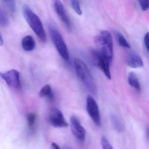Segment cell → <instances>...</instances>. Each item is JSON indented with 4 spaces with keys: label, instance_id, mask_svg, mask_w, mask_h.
<instances>
[{
    "label": "cell",
    "instance_id": "obj_1",
    "mask_svg": "<svg viewBox=\"0 0 149 149\" xmlns=\"http://www.w3.org/2000/svg\"><path fill=\"white\" fill-rule=\"evenodd\" d=\"M74 65L77 75L79 80L91 94L96 95L97 89L95 82L88 66L79 58L75 59Z\"/></svg>",
    "mask_w": 149,
    "mask_h": 149
},
{
    "label": "cell",
    "instance_id": "obj_2",
    "mask_svg": "<svg viewBox=\"0 0 149 149\" xmlns=\"http://www.w3.org/2000/svg\"><path fill=\"white\" fill-rule=\"evenodd\" d=\"M23 14L25 19L35 33L42 41H46L47 37L41 21L28 5L23 6Z\"/></svg>",
    "mask_w": 149,
    "mask_h": 149
},
{
    "label": "cell",
    "instance_id": "obj_3",
    "mask_svg": "<svg viewBox=\"0 0 149 149\" xmlns=\"http://www.w3.org/2000/svg\"><path fill=\"white\" fill-rule=\"evenodd\" d=\"M95 42L99 49L111 63L113 56V44L112 36L107 30L101 31L96 36Z\"/></svg>",
    "mask_w": 149,
    "mask_h": 149
},
{
    "label": "cell",
    "instance_id": "obj_4",
    "mask_svg": "<svg viewBox=\"0 0 149 149\" xmlns=\"http://www.w3.org/2000/svg\"><path fill=\"white\" fill-rule=\"evenodd\" d=\"M48 29L51 40L59 54L65 61H68L69 59L68 49L61 33L52 24H49Z\"/></svg>",
    "mask_w": 149,
    "mask_h": 149
},
{
    "label": "cell",
    "instance_id": "obj_5",
    "mask_svg": "<svg viewBox=\"0 0 149 149\" xmlns=\"http://www.w3.org/2000/svg\"><path fill=\"white\" fill-rule=\"evenodd\" d=\"M91 56L93 64L104 73L109 80L111 79L110 62L106 56L99 49H93L91 52Z\"/></svg>",
    "mask_w": 149,
    "mask_h": 149
},
{
    "label": "cell",
    "instance_id": "obj_6",
    "mask_svg": "<svg viewBox=\"0 0 149 149\" xmlns=\"http://www.w3.org/2000/svg\"><path fill=\"white\" fill-rule=\"evenodd\" d=\"M86 108L88 114L94 123L97 126H100L101 124V118L99 108L97 103L91 96L87 97Z\"/></svg>",
    "mask_w": 149,
    "mask_h": 149
},
{
    "label": "cell",
    "instance_id": "obj_7",
    "mask_svg": "<svg viewBox=\"0 0 149 149\" xmlns=\"http://www.w3.org/2000/svg\"><path fill=\"white\" fill-rule=\"evenodd\" d=\"M1 77L10 88L15 89L20 88V74L18 70L12 69L4 73H1Z\"/></svg>",
    "mask_w": 149,
    "mask_h": 149
},
{
    "label": "cell",
    "instance_id": "obj_8",
    "mask_svg": "<svg viewBox=\"0 0 149 149\" xmlns=\"http://www.w3.org/2000/svg\"><path fill=\"white\" fill-rule=\"evenodd\" d=\"M49 120L51 125L56 128H65L68 126L62 112L59 109L54 108L49 114Z\"/></svg>",
    "mask_w": 149,
    "mask_h": 149
},
{
    "label": "cell",
    "instance_id": "obj_9",
    "mask_svg": "<svg viewBox=\"0 0 149 149\" xmlns=\"http://www.w3.org/2000/svg\"><path fill=\"white\" fill-rule=\"evenodd\" d=\"M71 131L75 137L81 142L85 141L86 130L81 125L79 119L75 116H71L70 119Z\"/></svg>",
    "mask_w": 149,
    "mask_h": 149
},
{
    "label": "cell",
    "instance_id": "obj_10",
    "mask_svg": "<svg viewBox=\"0 0 149 149\" xmlns=\"http://www.w3.org/2000/svg\"><path fill=\"white\" fill-rule=\"evenodd\" d=\"M54 8L56 14L62 22L68 29H70L71 28V21L62 2L60 1H55L54 3Z\"/></svg>",
    "mask_w": 149,
    "mask_h": 149
},
{
    "label": "cell",
    "instance_id": "obj_11",
    "mask_svg": "<svg viewBox=\"0 0 149 149\" xmlns=\"http://www.w3.org/2000/svg\"><path fill=\"white\" fill-rule=\"evenodd\" d=\"M126 63L129 67L133 68H137L143 67V60L139 55L136 53H131L127 56Z\"/></svg>",
    "mask_w": 149,
    "mask_h": 149
},
{
    "label": "cell",
    "instance_id": "obj_12",
    "mask_svg": "<svg viewBox=\"0 0 149 149\" xmlns=\"http://www.w3.org/2000/svg\"><path fill=\"white\" fill-rule=\"evenodd\" d=\"M22 48L26 51H31L34 49L36 47V42L31 36H25L22 41Z\"/></svg>",
    "mask_w": 149,
    "mask_h": 149
},
{
    "label": "cell",
    "instance_id": "obj_13",
    "mask_svg": "<svg viewBox=\"0 0 149 149\" xmlns=\"http://www.w3.org/2000/svg\"><path fill=\"white\" fill-rule=\"evenodd\" d=\"M128 81L131 87L136 90L138 92L141 91V86L137 76L134 72H130L128 76Z\"/></svg>",
    "mask_w": 149,
    "mask_h": 149
},
{
    "label": "cell",
    "instance_id": "obj_14",
    "mask_svg": "<svg viewBox=\"0 0 149 149\" xmlns=\"http://www.w3.org/2000/svg\"><path fill=\"white\" fill-rule=\"evenodd\" d=\"M111 120L114 129L118 132H121L123 131L124 125L121 118L115 114L111 116Z\"/></svg>",
    "mask_w": 149,
    "mask_h": 149
},
{
    "label": "cell",
    "instance_id": "obj_15",
    "mask_svg": "<svg viewBox=\"0 0 149 149\" xmlns=\"http://www.w3.org/2000/svg\"><path fill=\"white\" fill-rule=\"evenodd\" d=\"M39 95L41 97H47L49 99H52L54 97V95L50 85L47 84L42 87L39 93Z\"/></svg>",
    "mask_w": 149,
    "mask_h": 149
},
{
    "label": "cell",
    "instance_id": "obj_16",
    "mask_svg": "<svg viewBox=\"0 0 149 149\" xmlns=\"http://www.w3.org/2000/svg\"><path fill=\"white\" fill-rule=\"evenodd\" d=\"M115 34L118 44L121 47L125 48H130V44L121 33L118 31H115Z\"/></svg>",
    "mask_w": 149,
    "mask_h": 149
},
{
    "label": "cell",
    "instance_id": "obj_17",
    "mask_svg": "<svg viewBox=\"0 0 149 149\" xmlns=\"http://www.w3.org/2000/svg\"><path fill=\"white\" fill-rule=\"evenodd\" d=\"M9 24V19L3 9H0V24L1 26L6 27Z\"/></svg>",
    "mask_w": 149,
    "mask_h": 149
},
{
    "label": "cell",
    "instance_id": "obj_18",
    "mask_svg": "<svg viewBox=\"0 0 149 149\" xmlns=\"http://www.w3.org/2000/svg\"><path fill=\"white\" fill-rule=\"evenodd\" d=\"M4 5L9 12L12 14L15 13L16 10V4L15 1L13 0H6L3 1Z\"/></svg>",
    "mask_w": 149,
    "mask_h": 149
},
{
    "label": "cell",
    "instance_id": "obj_19",
    "mask_svg": "<svg viewBox=\"0 0 149 149\" xmlns=\"http://www.w3.org/2000/svg\"><path fill=\"white\" fill-rule=\"evenodd\" d=\"M36 119V115L34 113L31 112L28 114L27 116V123L29 128L30 129L33 128L35 123Z\"/></svg>",
    "mask_w": 149,
    "mask_h": 149
},
{
    "label": "cell",
    "instance_id": "obj_20",
    "mask_svg": "<svg viewBox=\"0 0 149 149\" xmlns=\"http://www.w3.org/2000/svg\"><path fill=\"white\" fill-rule=\"evenodd\" d=\"M70 2H71V6L75 13L78 15H81L82 14V12L81 9L80 1L76 0H73V1H71Z\"/></svg>",
    "mask_w": 149,
    "mask_h": 149
},
{
    "label": "cell",
    "instance_id": "obj_21",
    "mask_svg": "<svg viewBox=\"0 0 149 149\" xmlns=\"http://www.w3.org/2000/svg\"><path fill=\"white\" fill-rule=\"evenodd\" d=\"M101 144L103 149H113L108 139L103 136L101 139Z\"/></svg>",
    "mask_w": 149,
    "mask_h": 149
},
{
    "label": "cell",
    "instance_id": "obj_22",
    "mask_svg": "<svg viewBox=\"0 0 149 149\" xmlns=\"http://www.w3.org/2000/svg\"><path fill=\"white\" fill-rule=\"evenodd\" d=\"M140 8L143 11L149 9V0H141L139 1Z\"/></svg>",
    "mask_w": 149,
    "mask_h": 149
},
{
    "label": "cell",
    "instance_id": "obj_23",
    "mask_svg": "<svg viewBox=\"0 0 149 149\" xmlns=\"http://www.w3.org/2000/svg\"><path fill=\"white\" fill-rule=\"evenodd\" d=\"M144 41L146 47V49H147L148 52H149V32L146 33V34L145 36Z\"/></svg>",
    "mask_w": 149,
    "mask_h": 149
},
{
    "label": "cell",
    "instance_id": "obj_24",
    "mask_svg": "<svg viewBox=\"0 0 149 149\" xmlns=\"http://www.w3.org/2000/svg\"><path fill=\"white\" fill-rule=\"evenodd\" d=\"M51 149H61L59 146L55 143H53L51 144Z\"/></svg>",
    "mask_w": 149,
    "mask_h": 149
},
{
    "label": "cell",
    "instance_id": "obj_25",
    "mask_svg": "<svg viewBox=\"0 0 149 149\" xmlns=\"http://www.w3.org/2000/svg\"><path fill=\"white\" fill-rule=\"evenodd\" d=\"M4 43V41L3 40V38H2V36L1 34L0 36V45L1 46H2Z\"/></svg>",
    "mask_w": 149,
    "mask_h": 149
},
{
    "label": "cell",
    "instance_id": "obj_26",
    "mask_svg": "<svg viewBox=\"0 0 149 149\" xmlns=\"http://www.w3.org/2000/svg\"><path fill=\"white\" fill-rule=\"evenodd\" d=\"M146 135L147 137L149 139V127L146 130Z\"/></svg>",
    "mask_w": 149,
    "mask_h": 149
},
{
    "label": "cell",
    "instance_id": "obj_27",
    "mask_svg": "<svg viewBox=\"0 0 149 149\" xmlns=\"http://www.w3.org/2000/svg\"><path fill=\"white\" fill-rule=\"evenodd\" d=\"M65 149H73L71 147H70V146H66V147H65Z\"/></svg>",
    "mask_w": 149,
    "mask_h": 149
}]
</instances>
